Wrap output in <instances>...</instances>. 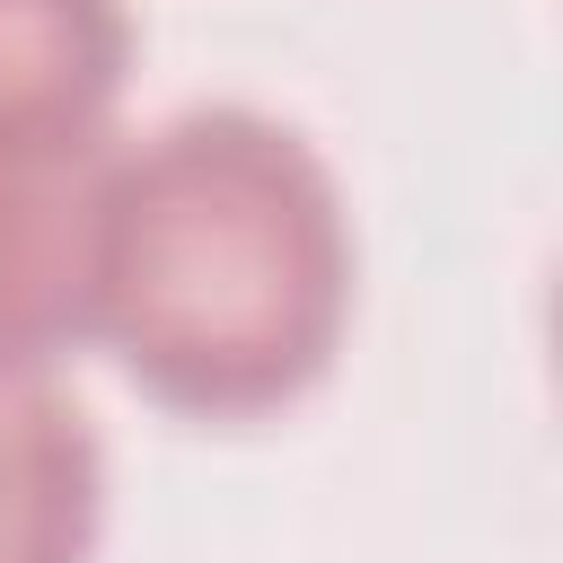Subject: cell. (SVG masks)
<instances>
[{
  "label": "cell",
  "instance_id": "obj_3",
  "mask_svg": "<svg viewBox=\"0 0 563 563\" xmlns=\"http://www.w3.org/2000/svg\"><path fill=\"white\" fill-rule=\"evenodd\" d=\"M106 528V449L79 396L0 361V563H97Z\"/></svg>",
  "mask_w": 563,
  "mask_h": 563
},
{
  "label": "cell",
  "instance_id": "obj_2",
  "mask_svg": "<svg viewBox=\"0 0 563 563\" xmlns=\"http://www.w3.org/2000/svg\"><path fill=\"white\" fill-rule=\"evenodd\" d=\"M114 150L123 132H0V361L88 343Z\"/></svg>",
  "mask_w": 563,
  "mask_h": 563
},
{
  "label": "cell",
  "instance_id": "obj_4",
  "mask_svg": "<svg viewBox=\"0 0 563 563\" xmlns=\"http://www.w3.org/2000/svg\"><path fill=\"white\" fill-rule=\"evenodd\" d=\"M123 70V0H0V132H114Z\"/></svg>",
  "mask_w": 563,
  "mask_h": 563
},
{
  "label": "cell",
  "instance_id": "obj_1",
  "mask_svg": "<svg viewBox=\"0 0 563 563\" xmlns=\"http://www.w3.org/2000/svg\"><path fill=\"white\" fill-rule=\"evenodd\" d=\"M352 264L343 185L299 123L185 106L114 150L88 343L158 405L246 422L334 369Z\"/></svg>",
  "mask_w": 563,
  "mask_h": 563
}]
</instances>
